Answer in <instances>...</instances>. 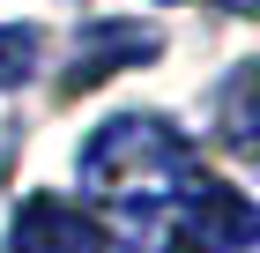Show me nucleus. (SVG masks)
<instances>
[{"label": "nucleus", "mask_w": 260, "mask_h": 253, "mask_svg": "<svg viewBox=\"0 0 260 253\" xmlns=\"http://www.w3.org/2000/svg\"><path fill=\"white\" fill-rule=\"evenodd\" d=\"M186 179H193V149L179 142L171 119L119 112V119H104L97 134L82 142V186L97 201H112V216L164 209V201L186 194Z\"/></svg>", "instance_id": "f257e3e1"}, {"label": "nucleus", "mask_w": 260, "mask_h": 253, "mask_svg": "<svg viewBox=\"0 0 260 253\" xmlns=\"http://www.w3.org/2000/svg\"><path fill=\"white\" fill-rule=\"evenodd\" d=\"M260 238V209L238 194V186H223V179L193 172L179 194V253H238Z\"/></svg>", "instance_id": "f03ea898"}, {"label": "nucleus", "mask_w": 260, "mask_h": 253, "mask_svg": "<svg viewBox=\"0 0 260 253\" xmlns=\"http://www.w3.org/2000/svg\"><path fill=\"white\" fill-rule=\"evenodd\" d=\"M15 253H104V223L60 194H30L15 209Z\"/></svg>", "instance_id": "7ed1b4c3"}, {"label": "nucleus", "mask_w": 260, "mask_h": 253, "mask_svg": "<svg viewBox=\"0 0 260 253\" xmlns=\"http://www.w3.org/2000/svg\"><path fill=\"white\" fill-rule=\"evenodd\" d=\"M141 60H156V30H141V22H89L82 45H75V67H67V90H97L104 75L141 67Z\"/></svg>", "instance_id": "20e7f679"}, {"label": "nucleus", "mask_w": 260, "mask_h": 253, "mask_svg": "<svg viewBox=\"0 0 260 253\" xmlns=\"http://www.w3.org/2000/svg\"><path fill=\"white\" fill-rule=\"evenodd\" d=\"M216 134L231 142L245 164H260V60H245L238 75L223 82V97H216Z\"/></svg>", "instance_id": "39448f33"}, {"label": "nucleus", "mask_w": 260, "mask_h": 253, "mask_svg": "<svg viewBox=\"0 0 260 253\" xmlns=\"http://www.w3.org/2000/svg\"><path fill=\"white\" fill-rule=\"evenodd\" d=\"M30 67H38V30L30 22H0V90L22 82Z\"/></svg>", "instance_id": "423d86ee"}, {"label": "nucleus", "mask_w": 260, "mask_h": 253, "mask_svg": "<svg viewBox=\"0 0 260 253\" xmlns=\"http://www.w3.org/2000/svg\"><path fill=\"white\" fill-rule=\"evenodd\" d=\"M231 8H238V15H260V0H231Z\"/></svg>", "instance_id": "0eeeda50"}]
</instances>
